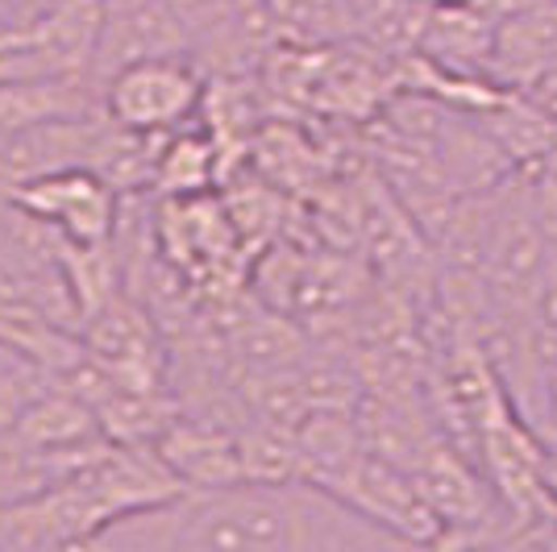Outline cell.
<instances>
[{"label": "cell", "instance_id": "6da1fadb", "mask_svg": "<svg viewBox=\"0 0 557 552\" xmlns=\"http://www.w3.org/2000/svg\"><path fill=\"white\" fill-rule=\"evenodd\" d=\"M92 549L129 552H387L408 549L358 506L312 478H237L180 490L141 506L92 540Z\"/></svg>", "mask_w": 557, "mask_h": 552}, {"label": "cell", "instance_id": "7a4b0ae2", "mask_svg": "<svg viewBox=\"0 0 557 552\" xmlns=\"http://www.w3.org/2000/svg\"><path fill=\"white\" fill-rule=\"evenodd\" d=\"M209 92V71L196 54H150L125 63L100 84V104L113 125L146 138H166L200 121Z\"/></svg>", "mask_w": 557, "mask_h": 552}, {"label": "cell", "instance_id": "3957f363", "mask_svg": "<svg viewBox=\"0 0 557 552\" xmlns=\"http://www.w3.org/2000/svg\"><path fill=\"white\" fill-rule=\"evenodd\" d=\"M9 200L75 250L113 246L125 212V191L96 166H59L29 175L9 187Z\"/></svg>", "mask_w": 557, "mask_h": 552}, {"label": "cell", "instance_id": "277c9868", "mask_svg": "<svg viewBox=\"0 0 557 552\" xmlns=\"http://www.w3.org/2000/svg\"><path fill=\"white\" fill-rule=\"evenodd\" d=\"M329 490L342 494L349 506H358L379 528L399 536L408 549L412 544H437L442 549V519L433 515V506L424 503L412 474L392 465L387 457H379L367 444L349 457V465L329 482Z\"/></svg>", "mask_w": 557, "mask_h": 552}, {"label": "cell", "instance_id": "5b68a950", "mask_svg": "<svg viewBox=\"0 0 557 552\" xmlns=\"http://www.w3.org/2000/svg\"><path fill=\"white\" fill-rule=\"evenodd\" d=\"M150 54H191V34L180 22V13L166 0H116L104 9L100 42H96V88L121 71Z\"/></svg>", "mask_w": 557, "mask_h": 552}, {"label": "cell", "instance_id": "8992f818", "mask_svg": "<svg viewBox=\"0 0 557 552\" xmlns=\"http://www.w3.org/2000/svg\"><path fill=\"white\" fill-rule=\"evenodd\" d=\"M242 424H225L212 415L180 412L163 428V437L154 440L159 457L171 465V474L184 482V490L196 486H225L246 478V461H242Z\"/></svg>", "mask_w": 557, "mask_h": 552}, {"label": "cell", "instance_id": "52a82bcc", "mask_svg": "<svg viewBox=\"0 0 557 552\" xmlns=\"http://www.w3.org/2000/svg\"><path fill=\"white\" fill-rule=\"evenodd\" d=\"M230 175V159L225 146L216 141L205 121H191L184 129L166 134L159 141V159H154V179H150V196H205L216 191Z\"/></svg>", "mask_w": 557, "mask_h": 552}, {"label": "cell", "instance_id": "ba28073f", "mask_svg": "<svg viewBox=\"0 0 557 552\" xmlns=\"http://www.w3.org/2000/svg\"><path fill=\"white\" fill-rule=\"evenodd\" d=\"M354 4V42L404 59L420 47L424 22L433 13L429 0H349Z\"/></svg>", "mask_w": 557, "mask_h": 552}]
</instances>
